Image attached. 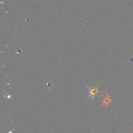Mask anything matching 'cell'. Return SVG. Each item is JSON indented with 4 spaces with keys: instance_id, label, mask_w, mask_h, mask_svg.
<instances>
[{
    "instance_id": "7a4b0ae2",
    "label": "cell",
    "mask_w": 133,
    "mask_h": 133,
    "mask_svg": "<svg viewBox=\"0 0 133 133\" xmlns=\"http://www.w3.org/2000/svg\"><path fill=\"white\" fill-rule=\"evenodd\" d=\"M106 94L103 96L102 97V105H101V108L102 107H106V108H108L111 104H112V98H111V96L108 93L106 92Z\"/></svg>"
},
{
    "instance_id": "6da1fadb",
    "label": "cell",
    "mask_w": 133,
    "mask_h": 133,
    "mask_svg": "<svg viewBox=\"0 0 133 133\" xmlns=\"http://www.w3.org/2000/svg\"><path fill=\"white\" fill-rule=\"evenodd\" d=\"M87 87L90 89V94L89 96L87 97V100L89 99V98H91L92 100H94L95 97L97 96L98 94V92H99V88H100V85H98L97 87H91L88 85H87Z\"/></svg>"
}]
</instances>
